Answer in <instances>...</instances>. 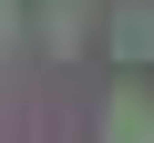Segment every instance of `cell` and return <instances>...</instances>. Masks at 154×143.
<instances>
[{
    "mask_svg": "<svg viewBox=\"0 0 154 143\" xmlns=\"http://www.w3.org/2000/svg\"><path fill=\"white\" fill-rule=\"evenodd\" d=\"M103 143H154V92H144V82H123V92L103 102Z\"/></svg>",
    "mask_w": 154,
    "mask_h": 143,
    "instance_id": "cell-1",
    "label": "cell"
},
{
    "mask_svg": "<svg viewBox=\"0 0 154 143\" xmlns=\"http://www.w3.org/2000/svg\"><path fill=\"white\" fill-rule=\"evenodd\" d=\"M113 61H123V72L154 61V0H123V10H113Z\"/></svg>",
    "mask_w": 154,
    "mask_h": 143,
    "instance_id": "cell-2",
    "label": "cell"
},
{
    "mask_svg": "<svg viewBox=\"0 0 154 143\" xmlns=\"http://www.w3.org/2000/svg\"><path fill=\"white\" fill-rule=\"evenodd\" d=\"M11 41H21V10H11V0H0V51H11Z\"/></svg>",
    "mask_w": 154,
    "mask_h": 143,
    "instance_id": "cell-3",
    "label": "cell"
}]
</instances>
